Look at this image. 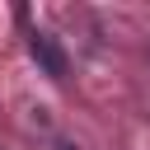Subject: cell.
<instances>
[{
	"label": "cell",
	"instance_id": "6da1fadb",
	"mask_svg": "<svg viewBox=\"0 0 150 150\" xmlns=\"http://www.w3.org/2000/svg\"><path fill=\"white\" fill-rule=\"evenodd\" d=\"M28 52H33V61L42 66V75H52V80H66V75H70V56H66V47H61L47 28H33V33H28Z\"/></svg>",
	"mask_w": 150,
	"mask_h": 150
},
{
	"label": "cell",
	"instance_id": "7a4b0ae2",
	"mask_svg": "<svg viewBox=\"0 0 150 150\" xmlns=\"http://www.w3.org/2000/svg\"><path fill=\"white\" fill-rule=\"evenodd\" d=\"M56 150H75V145H56Z\"/></svg>",
	"mask_w": 150,
	"mask_h": 150
}]
</instances>
